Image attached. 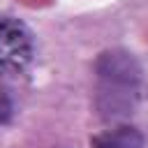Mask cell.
<instances>
[{"mask_svg": "<svg viewBox=\"0 0 148 148\" xmlns=\"http://www.w3.org/2000/svg\"><path fill=\"white\" fill-rule=\"evenodd\" d=\"M95 109L104 120H123L134 113L141 97L143 69L127 49H106L95 60Z\"/></svg>", "mask_w": 148, "mask_h": 148, "instance_id": "obj_1", "label": "cell"}, {"mask_svg": "<svg viewBox=\"0 0 148 148\" xmlns=\"http://www.w3.org/2000/svg\"><path fill=\"white\" fill-rule=\"evenodd\" d=\"M92 148H143V134L132 125H118L97 134Z\"/></svg>", "mask_w": 148, "mask_h": 148, "instance_id": "obj_3", "label": "cell"}, {"mask_svg": "<svg viewBox=\"0 0 148 148\" xmlns=\"http://www.w3.org/2000/svg\"><path fill=\"white\" fill-rule=\"evenodd\" d=\"M35 58V32L16 16H0V72L23 74Z\"/></svg>", "mask_w": 148, "mask_h": 148, "instance_id": "obj_2", "label": "cell"}]
</instances>
